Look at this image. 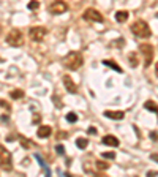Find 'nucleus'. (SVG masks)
Masks as SVG:
<instances>
[{"mask_svg": "<svg viewBox=\"0 0 158 177\" xmlns=\"http://www.w3.org/2000/svg\"><path fill=\"white\" fill-rule=\"evenodd\" d=\"M6 141H8V142H13V141H16V136H13V134H8V136H6Z\"/></svg>", "mask_w": 158, "mask_h": 177, "instance_id": "nucleus-30", "label": "nucleus"}, {"mask_svg": "<svg viewBox=\"0 0 158 177\" xmlns=\"http://www.w3.org/2000/svg\"><path fill=\"white\" fill-rule=\"evenodd\" d=\"M62 63H63L65 68H68V70L74 71V70H79V68L82 66V63H84V57H82V54H81V52L71 51L70 54H67V56L63 57Z\"/></svg>", "mask_w": 158, "mask_h": 177, "instance_id": "nucleus-1", "label": "nucleus"}, {"mask_svg": "<svg viewBox=\"0 0 158 177\" xmlns=\"http://www.w3.org/2000/svg\"><path fill=\"white\" fill-rule=\"evenodd\" d=\"M103 63L106 65V66H111V68H114L115 71H118V73H122V68L118 66V65H117V63H115L114 60H108V59H106V60H103Z\"/></svg>", "mask_w": 158, "mask_h": 177, "instance_id": "nucleus-16", "label": "nucleus"}, {"mask_svg": "<svg viewBox=\"0 0 158 177\" xmlns=\"http://www.w3.org/2000/svg\"><path fill=\"white\" fill-rule=\"evenodd\" d=\"M97 168L100 171H106L109 168V163H106V161H97Z\"/></svg>", "mask_w": 158, "mask_h": 177, "instance_id": "nucleus-21", "label": "nucleus"}, {"mask_svg": "<svg viewBox=\"0 0 158 177\" xmlns=\"http://www.w3.org/2000/svg\"><path fill=\"white\" fill-rule=\"evenodd\" d=\"M21 144H22V147H25V149L32 147V142H30L27 138H21Z\"/></svg>", "mask_w": 158, "mask_h": 177, "instance_id": "nucleus-23", "label": "nucleus"}, {"mask_svg": "<svg viewBox=\"0 0 158 177\" xmlns=\"http://www.w3.org/2000/svg\"><path fill=\"white\" fill-rule=\"evenodd\" d=\"M0 168H2L3 171H11V168H13L11 154L3 145H0Z\"/></svg>", "mask_w": 158, "mask_h": 177, "instance_id": "nucleus-4", "label": "nucleus"}, {"mask_svg": "<svg viewBox=\"0 0 158 177\" xmlns=\"http://www.w3.org/2000/svg\"><path fill=\"white\" fill-rule=\"evenodd\" d=\"M82 18H84L85 21H94V22H103V15H101V13H100L98 10H95V8H87V10L84 11Z\"/></svg>", "mask_w": 158, "mask_h": 177, "instance_id": "nucleus-8", "label": "nucleus"}, {"mask_svg": "<svg viewBox=\"0 0 158 177\" xmlns=\"http://www.w3.org/2000/svg\"><path fill=\"white\" fill-rule=\"evenodd\" d=\"M46 33H48V32H46L44 27H32L30 32H29V36H30L32 41L41 43L43 40H44V36H46Z\"/></svg>", "mask_w": 158, "mask_h": 177, "instance_id": "nucleus-6", "label": "nucleus"}, {"mask_svg": "<svg viewBox=\"0 0 158 177\" xmlns=\"http://www.w3.org/2000/svg\"><path fill=\"white\" fill-rule=\"evenodd\" d=\"M155 74L158 76V62H156V66H155Z\"/></svg>", "mask_w": 158, "mask_h": 177, "instance_id": "nucleus-34", "label": "nucleus"}, {"mask_svg": "<svg viewBox=\"0 0 158 177\" xmlns=\"http://www.w3.org/2000/svg\"><path fill=\"white\" fill-rule=\"evenodd\" d=\"M128 18H130V13H128V11L120 10V11H117V13H115V21H117L118 24L127 22V19H128Z\"/></svg>", "mask_w": 158, "mask_h": 177, "instance_id": "nucleus-13", "label": "nucleus"}, {"mask_svg": "<svg viewBox=\"0 0 158 177\" xmlns=\"http://www.w3.org/2000/svg\"><path fill=\"white\" fill-rule=\"evenodd\" d=\"M139 51L141 54L144 56V66H150L152 60H153V46L152 44H147V43H144L139 46Z\"/></svg>", "mask_w": 158, "mask_h": 177, "instance_id": "nucleus-5", "label": "nucleus"}, {"mask_svg": "<svg viewBox=\"0 0 158 177\" xmlns=\"http://www.w3.org/2000/svg\"><path fill=\"white\" fill-rule=\"evenodd\" d=\"M144 107L149 109V111H153L155 114H158V104L155 101H146V103H144Z\"/></svg>", "mask_w": 158, "mask_h": 177, "instance_id": "nucleus-15", "label": "nucleus"}, {"mask_svg": "<svg viewBox=\"0 0 158 177\" xmlns=\"http://www.w3.org/2000/svg\"><path fill=\"white\" fill-rule=\"evenodd\" d=\"M68 11V5L63 2V0H56L54 3L49 5V13L51 15H63V13Z\"/></svg>", "mask_w": 158, "mask_h": 177, "instance_id": "nucleus-7", "label": "nucleus"}, {"mask_svg": "<svg viewBox=\"0 0 158 177\" xmlns=\"http://www.w3.org/2000/svg\"><path fill=\"white\" fill-rule=\"evenodd\" d=\"M87 144H89V139H87V138H77V139H76V145H77L79 149H85Z\"/></svg>", "mask_w": 158, "mask_h": 177, "instance_id": "nucleus-18", "label": "nucleus"}, {"mask_svg": "<svg viewBox=\"0 0 158 177\" xmlns=\"http://www.w3.org/2000/svg\"><path fill=\"white\" fill-rule=\"evenodd\" d=\"M10 97H11L13 100H19V98L24 97V92H22V90H11V92H10Z\"/></svg>", "mask_w": 158, "mask_h": 177, "instance_id": "nucleus-19", "label": "nucleus"}, {"mask_svg": "<svg viewBox=\"0 0 158 177\" xmlns=\"http://www.w3.org/2000/svg\"><path fill=\"white\" fill-rule=\"evenodd\" d=\"M56 152H57L59 155H62V154L65 152V147H63V145H57V147H56Z\"/></svg>", "mask_w": 158, "mask_h": 177, "instance_id": "nucleus-26", "label": "nucleus"}, {"mask_svg": "<svg viewBox=\"0 0 158 177\" xmlns=\"http://www.w3.org/2000/svg\"><path fill=\"white\" fill-rule=\"evenodd\" d=\"M150 139L158 141V133H156V131H150Z\"/></svg>", "mask_w": 158, "mask_h": 177, "instance_id": "nucleus-27", "label": "nucleus"}, {"mask_svg": "<svg viewBox=\"0 0 158 177\" xmlns=\"http://www.w3.org/2000/svg\"><path fill=\"white\" fill-rule=\"evenodd\" d=\"M0 106H2V107H5L6 111H10V109H11L10 103H8V101H5V100H0Z\"/></svg>", "mask_w": 158, "mask_h": 177, "instance_id": "nucleus-25", "label": "nucleus"}, {"mask_svg": "<svg viewBox=\"0 0 158 177\" xmlns=\"http://www.w3.org/2000/svg\"><path fill=\"white\" fill-rule=\"evenodd\" d=\"M67 120L70 122V124H74V122H77V114L76 112H68L67 114Z\"/></svg>", "mask_w": 158, "mask_h": 177, "instance_id": "nucleus-22", "label": "nucleus"}, {"mask_svg": "<svg viewBox=\"0 0 158 177\" xmlns=\"http://www.w3.org/2000/svg\"><path fill=\"white\" fill-rule=\"evenodd\" d=\"M104 116L108 119H114V120H122L125 117L123 111H104Z\"/></svg>", "mask_w": 158, "mask_h": 177, "instance_id": "nucleus-10", "label": "nucleus"}, {"mask_svg": "<svg viewBox=\"0 0 158 177\" xmlns=\"http://www.w3.org/2000/svg\"><path fill=\"white\" fill-rule=\"evenodd\" d=\"M63 86L67 87V90H68L70 93H77V86L73 82V79H71L68 74L63 76Z\"/></svg>", "mask_w": 158, "mask_h": 177, "instance_id": "nucleus-9", "label": "nucleus"}, {"mask_svg": "<svg viewBox=\"0 0 158 177\" xmlns=\"http://www.w3.org/2000/svg\"><path fill=\"white\" fill-rule=\"evenodd\" d=\"M6 43H8L10 46H15V48L22 46V43H24V35H22V32H21L19 29H11V30L8 32V35H6Z\"/></svg>", "mask_w": 158, "mask_h": 177, "instance_id": "nucleus-3", "label": "nucleus"}, {"mask_svg": "<svg viewBox=\"0 0 158 177\" xmlns=\"http://www.w3.org/2000/svg\"><path fill=\"white\" fill-rule=\"evenodd\" d=\"M27 8H29V10H32V11H35V10H38V8H40V2H38V0H30L29 5H27Z\"/></svg>", "mask_w": 158, "mask_h": 177, "instance_id": "nucleus-20", "label": "nucleus"}, {"mask_svg": "<svg viewBox=\"0 0 158 177\" xmlns=\"http://www.w3.org/2000/svg\"><path fill=\"white\" fill-rule=\"evenodd\" d=\"M57 136H59V139H65V138L68 136V133H67V131H60Z\"/></svg>", "mask_w": 158, "mask_h": 177, "instance_id": "nucleus-28", "label": "nucleus"}, {"mask_svg": "<svg viewBox=\"0 0 158 177\" xmlns=\"http://www.w3.org/2000/svg\"><path fill=\"white\" fill-rule=\"evenodd\" d=\"M150 158H152L153 161H156V163H158V154H152V155H150Z\"/></svg>", "mask_w": 158, "mask_h": 177, "instance_id": "nucleus-31", "label": "nucleus"}, {"mask_svg": "<svg viewBox=\"0 0 158 177\" xmlns=\"http://www.w3.org/2000/svg\"><path fill=\"white\" fill-rule=\"evenodd\" d=\"M51 127H48V125H41V127H40L38 128V131H36V136H38V138H49V136H51Z\"/></svg>", "mask_w": 158, "mask_h": 177, "instance_id": "nucleus-12", "label": "nucleus"}, {"mask_svg": "<svg viewBox=\"0 0 158 177\" xmlns=\"http://www.w3.org/2000/svg\"><path fill=\"white\" fill-rule=\"evenodd\" d=\"M35 158H36V160H38V163H40V165H41V168H43V169H44V172H46V174H48V175H51V169H49V168H48V166H46V163H44V160H43V158H41V157H40V155H38V154H35Z\"/></svg>", "mask_w": 158, "mask_h": 177, "instance_id": "nucleus-17", "label": "nucleus"}, {"mask_svg": "<svg viewBox=\"0 0 158 177\" xmlns=\"http://www.w3.org/2000/svg\"><path fill=\"white\" fill-rule=\"evenodd\" d=\"M101 142H103L104 145H111V147H117V145H118V139L115 138V136H112V134L104 136V138L101 139Z\"/></svg>", "mask_w": 158, "mask_h": 177, "instance_id": "nucleus-11", "label": "nucleus"}, {"mask_svg": "<svg viewBox=\"0 0 158 177\" xmlns=\"http://www.w3.org/2000/svg\"><path fill=\"white\" fill-rule=\"evenodd\" d=\"M89 133H90V134H95V133H97V130H95V128H90V130H89Z\"/></svg>", "mask_w": 158, "mask_h": 177, "instance_id": "nucleus-33", "label": "nucleus"}, {"mask_svg": "<svg viewBox=\"0 0 158 177\" xmlns=\"http://www.w3.org/2000/svg\"><path fill=\"white\" fill-rule=\"evenodd\" d=\"M41 120V116L40 114H33V124H36V122H40Z\"/></svg>", "mask_w": 158, "mask_h": 177, "instance_id": "nucleus-29", "label": "nucleus"}, {"mask_svg": "<svg viewBox=\"0 0 158 177\" xmlns=\"http://www.w3.org/2000/svg\"><path fill=\"white\" fill-rule=\"evenodd\" d=\"M147 175H158V172H156V171H149Z\"/></svg>", "mask_w": 158, "mask_h": 177, "instance_id": "nucleus-32", "label": "nucleus"}, {"mask_svg": "<svg viewBox=\"0 0 158 177\" xmlns=\"http://www.w3.org/2000/svg\"><path fill=\"white\" fill-rule=\"evenodd\" d=\"M131 32H133L136 36H139V38H149V36H152V30H150L149 24L146 21H142V19L136 21L133 25H131Z\"/></svg>", "mask_w": 158, "mask_h": 177, "instance_id": "nucleus-2", "label": "nucleus"}, {"mask_svg": "<svg viewBox=\"0 0 158 177\" xmlns=\"http://www.w3.org/2000/svg\"><path fill=\"white\" fill-rule=\"evenodd\" d=\"M128 60H130V66H133V68H136L138 66V54L136 52H130L128 54Z\"/></svg>", "mask_w": 158, "mask_h": 177, "instance_id": "nucleus-14", "label": "nucleus"}, {"mask_svg": "<svg viewBox=\"0 0 158 177\" xmlns=\"http://www.w3.org/2000/svg\"><path fill=\"white\" fill-rule=\"evenodd\" d=\"M101 157H103V158H109V160H114V158H115V152H104Z\"/></svg>", "mask_w": 158, "mask_h": 177, "instance_id": "nucleus-24", "label": "nucleus"}]
</instances>
